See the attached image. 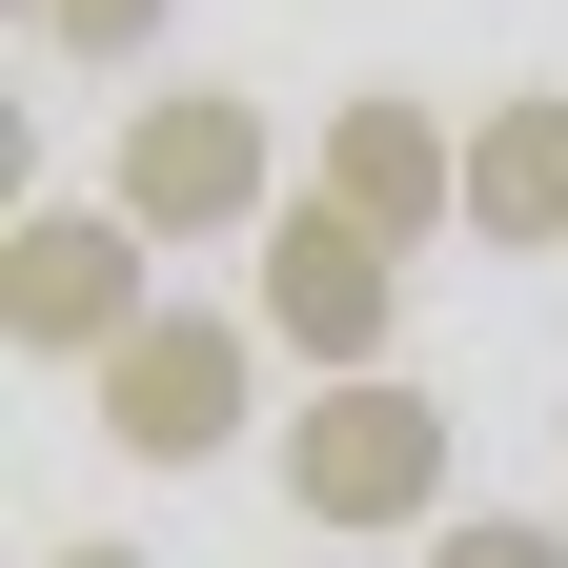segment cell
<instances>
[{
    "instance_id": "obj_1",
    "label": "cell",
    "mask_w": 568,
    "mask_h": 568,
    "mask_svg": "<svg viewBox=\"0 0 568 568\" xmlns=\"http://www.w3.org/2000/svg\"><path fill=\"white\" fill-rule=\"evenodd\" d=\"M102 203H122L142 244H264L305 183H284V142H264V102H244V82H163V102H122Z\"/></svg>"
},
{
    "instance_id": "obj_2",
    "label": "cell",
    "mask_w": 568,
    "mask_h": 568,
    "mask_svg": "<svg viewBox=\"0 0 568 568\" xmlns=\"http://www.w3.org/2000/svg\"><path fill=\"white\" fill-rule=\"evenodd\" d=\"M82 386H102V447L122 467H224L244 406H264V305H142Z\"/></svg>"
},
{
    "instance_id": "obj_3",
    "label": "cell",
    "mask_w": 568,
    "mask_h": 568,
    "mask_svg": "<svg viewBox=\"0 0 568 568\" xmlns=\"http://www.w3.org/2000/svg\"><path fill=\"white\" fill-rule=\"evenodd\" d=\"M284 508L305 528H447V406H426L406 366L305 386L284 406Z\"/></svg>"
},
{
    "instance_id": "obj_4",
    "label": "cell",
    "mask_w": 568,
    "mask_h": 568,
    "mask_svg": "<svg viewBox=\"0 0 568 568\" xmlns=\"http://www.w3.org/2000/svg\"><path fill=\"white\" fill-rule=\"evenodd\" d=\"M244 305H264V345H284L305 386H366L386 345H406V244H366V224L305 183V203L264 224V284H244Z\"/></svg>"
},
{
    "instance_id": "obj_5",
    "label": "cell",
    "mask_w": 568,
    "mask_h": 568,
    "mask_svg": "<svg viewBox=\"0 0 568 568\" xmlns=\"http://www.w3.org/2000/svg\"><path fill=\"white\" fill-rule=\"evenodd\" d=\"M142 305H163V244H142L122 203H21V244H0V325H21L41 366H102Z\"/></svg>"
},
{
    "instance_id": "obj_6",
    "label": "cell",
    "mask_w": 568,
    "mask_h": 568,
    "mask_svg": "<svg viewBox=\"0 0 568 568\" xmlns=\"http://www.w3.org/2000/svg\"><path fill=\"white\" fill-rule=\"evenodd\" d=\"M325 203H345L366 244H447V224H467V122L406 102V82L325 102Z\"/></svg>"
},
{
    "instance_id": "obj_7",
    "label": "cell",
    "mask_w": 568,
    "mask_h": 568,
    "mask_svg": "<svg viewBox=\"0 0 568 568\" xmlns=\"http://www.w3.org/2000/svg\"><path fill=\"white\" fill-rule=\"evenodd\" d=\"M467 244H508V264L568 244V82H508L467 122Z\"/></svg>"
},
{
    "instance_id": "obj_8",
    "label": "cell",
    "mask_w": 568,
    "mask_h": 568,
    "mask_svg": "<svg viewBox=\"0 0 568 568\" xmlns=\"http://www.w3.org/2000/svg\"><path fill=\"white\" fill-rule=\"evenodd\" d=\"M426 568H568V528H548V508H447Z\"/></svg>"
},
{
    "instance_id": "obj_9",
    "label": "cell",
    "mask_w": 568,
    "mask_h": 568,
    "mask_svg": "<svg viewBox=\"0 0 568 568\" xmlns=\"http://www.w3.org/2000/svg\"><path fill=\"white\" fill-rule=\"evenodd\" d=\"M21 21H41L61 61H142V41H163V21H183V0H21Z\"/></svg>"
},
{
    "instance_id": "obj_10",
    "label": "cell",
    "mask_w": 568,
    "mask_h": 568,
    "mask_svg": "<svg viewBox=\"0 0 568 568\" xmlns=\"http://www.w3.org/2000/svg\"><path fill=\"white\" fill-rule=\"evenodd\" d=\"M41 568H163V548H122V528H82V548H41Z\"/></svg>"
}]
</instances>
